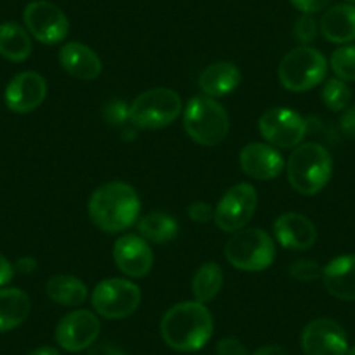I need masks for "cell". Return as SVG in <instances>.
<instances>
[{"mask_svg": "<svg viewBox=\"0 0 355 355\" xmlns=\"http://www.w3.org/2000/svg\"><path fill=\"white\" fill-rule=\"evenodd\" d=\"M213 315L204 303L183 302L171 306L160 320V334L176 352H197L213 336Z\"/></svg>", "mask_w": 355, "mask_h": 355, "instance_id": "6da1fadb", "label": "cell"}, {"mask_svg": "<svg viewBox=\"0 0 355 355\" xmlns=\"http://www.w3.org/2000/svg\"><path fill=\"white\" fill-rule=\"evenodd\" d=\"M89 218L100 230L119 234L138 221L141 200L131 185L108 182L98 187L89 199Z\"/></svg>", "mask_w": 355, "mask_h": 355, "instance_id": "7a4b0ae2", "label": "cell"}, {"mask_svg": "<svg viewBox=\"0 0 355 355\" xmlns=\"http://www.w3.org/2000/svg\"><path fill=\"white\" fill-rule=\"evenodd\" d=\"M288 182L302 196H315L329 183L333 174L331 153L319 143L298 145L286 162Z\"/></svg>", "mask_w": 355, "mask_h": 355, "instance_id": "3957f363", "label": "cell"}, {"mask_svg": "<svg viewBox=\"0 0 355 355\" xmlns=\"http://www.w3.org/2000/svg\"><path fill=\"white\" fill-rule=\"evenodd\" d=\"M183 128L196 143L204 146L220 145L230 131V119L223 105L214 98L197 96L187 103Z\"/></svg>", "mask_w": 355, "mask_h": 355, "instance_id": "277c9868", "label": "cell"}, {"mask_svg": "<svg viewBox=\"0 0 355 355\" xmlns=\"http://www.w3.org/2000/svg\"><path fill=\"white\" fill-rule=\"evenodd\" d=\"M225 258L239 270H266L275 259V242L261 228H242L225 245Z\"/></svg>", "mask_w": 355, "mask_h": 355, "instance_id": "5b68a950", "label": "cell"}, {"mask_svg": "<svg viewBox=\"0 0 355 355\" xmlns=\"http://www.w3.org/2000/svg\"><path fill=\"white\" fill-rule=\"evenodd\" d=\"M277 73L279 80L288 91L303 93L317 87L326 78L327 60L320 51L300 46L282 58Z\"/></svg>", "mask_w": 355, "mask_h": 355, "instance_id": "8992f818", "label": "cell"}, {"mask_svg": "<svg viewBox=\"0 0 355 355\" xmlns=\"http://www.w3.org/2000/svg\"><path fill=\"white\" fill-rule=\"evenodd\" d=\"M182 98L167 87H153L139 94L129 107V121L139 129H162L182 114Z\"/></svg>", "mask_w": 355, "mask_h": 355, "instance_id": "52a82bcc", "label": "cell"}, {"mask_svg": "<svg viewBox=\"0 0 355 355\" xmlns=\"http://www.w3.org/2000/svg\"><path fill=\"white\" fill-rule=\"evenodd\" d=\"M91 303L94 312L105 319H125L138 310L141 291L128 279H107L94 288Z\"/></svg>", "mask_w": 355, "mask_h": 355, "instance_id": "ba28073f", "label": "cell"}, {"mask_svg": "<svg viewBox=\"0 0 355 355\" xmlns=\"http://www.w3.org/2000/svg\"><path fill=\"white\" fill-rule=\"evenodd\" d=\"M258 206V193L249 183H237L225 192L214 207V223L227 234H235L248 227Z\"/></svg>", "mask_w": 355, "mask_h": 355, "instance_id": "9c48e42d", "label": "cell"}, {"mask_svg": "<svg viewBox=\"0 0 355 355\" xmlns=\"http://www.w3.org/2000/svg\"><path fill=\"white\" fill-rule=\"evenodd\" d=\"M258 129L268 145L275 148H296L306 135V122L295 110L275 107L259 117Z\"/></svg>", "mask_w": 355, "mask_h": 355, "instance_id": "30bf717a", "label": "cell"}, {"mask_svg": "<svg viewBox=\"0 0 355 355\" xmlns=\"http://www.w3.org/2000/svg\"><path fill=\"white\" fill-rule=\"evenodd\" d=\"M23 21L33 39L47 46L63 42L70 30L67 15L56 4L47 0L30 2L23 11Z\"/></svg>", "mask_w": 355, "mask_h": 355, "instance_id": "8fae6325", "label": "cell"}, {"mask_svg": "<svg viewBox=\"0 0 355 355\" xmlns=\"http://www.w3.org/2000/svg\"><path fill=\"white\" fill-rule=\"evenodd\" d=\"M100 319L89 310H73L56 326V341L63 350L82 352L94 345L100 334Z\"/></svg>", "mask_w": 355, "mask_h": 355, "instance_id": "7c38bea8", "label": "cell"}, {"mask_svg": "<svg viewBox=\"0 0 355 355\" xmlns=\"http://www.w3.org/2000/svg\"><path fill=\"white\" fill-rule=\"evenodd\" d=\"M302 350L305 355H347V333L336 320L315 319L303 329Z\"/></svg>", "mask_w": 355, "mask_h": 355, "instance_id": "4fadbf2b", "label": "cell"}, {"mask_svg": "<svg viewBox=\"0 0 355 355\" xmlns=\"http://www.w3.org/2000/svg\"><path fill=\"white\" fill-rule=\"evenodd\" d=\"M114 259L119 270L132 279L145 277L153 266L152 248L136 234H125L115 241Z\"/></svg>", "mask_w": 355, "mask_h": 355, "instance_id": "5bb4252c", "label": "cell"}, {"mask_svg": "<svg viewBox=\"0 0 355 355\" xmlns=\"http://www.w3.org/2000/svg\"><path fill=\"white\" fill-rule=\"evenodd\" d=\"M47 94L46 78L37 71H21L6 87V105L15 114H30L44 103Z\"/></svg>", "mask_w": 355, "mask_h": 355, "instance_id": "9a60e30c", "label": "cell"}, {"mask_svg": "<svg viewBox=\"0 0 355 355\" xmlns=\"http://www.w3.org/2000/svg\"><path fill=\"white\" fill-rule=\"evenodd\" d=\"M241 167L249 178L258 182H270L281 176L286 162L275 146L265 143H249L242 148Z\"/></svg>", "mask_w": 355, "mask_h": 355, "instance_id": "2e32d148", "label": "cell"}, {"mask_svg": "<svg viewBox=\"0 0 355 355\" xmlns=\"http://www.w3.org/2000/svg\"><path fill=\"white\" fill-rule=\"evenodd\" d=\"M274 234L279 244L291 251H306L317 241V228L300 213H284L275 220Z\"/></svg>", "mask_w": 355, "mask_h": 355, "instance_id": "e0dca14e", "label": "cell"}, {"mask_svg": "<svg viewBox=\"0 0 355 355\" xmlns=\"http://www.w3.org/2000/svg\"><path fill=\"white\" fill-rule=\"evenodd\" d=\"M60 64L68 75L78 80H94L101 75L100 56L85 44L68 42L60 51Z\"/></svg>", "mask_w": 355, "mask_h": 355, "instance_id": "ac0fdd59", "label": "cell"}, {"mask_svg": "<svg viewBox=\"0 0 355 355\" xmlns=\"http://www.w3.org/2000/svg\"><path fill=\"white\" fill-rule=\"evenodd\" d=\"M322 281L331 296L343 302H355V254L331 259L324 266Z\"/></svg>", "mask_w": 355, "mask_h": 355, "instance_id": "d6986e66", "label": "cell"}, {"mask_svg": "<svg viewBox=\"0 0 355 355\" xmlns=\"http://www.w3.org/2000/svg\"><path fill=\"white\" fill-rule=\"evenodd\" d=\"M239 84H241V71L228 61L209 64L199 77L200 91L209 98L228 96L232 91L237 89Z\"/></svg>", "mask_w": 355, "mask_h": 355, "instance_id": "ffe728a7", "label": "cell"}, {"mask_svg": "<svg viewBox=\"0 0 355 355\" xmlns=\"http://www.w3.org/2000/svg\"><path fill=\"white\" fill-rule=\"evenodd\" d=\"M320 33L333 44H348L355 40V6L338 4L324 12Z\"/></svg>", "mask_w": 355, "mask_h": 355, "instance_id": "44dd1931", "label": "cell"}, {"mask_svg": "<svg viewBox=\"0 0 355 355\" xmlns=\"http://www.w3.org/2000/svg\"><path fill=\"white\" fill-rule=\"evenodd\" d=\"M28 295L16 288H0V333L16 329L30 315Z\"/></svg>", "mask_w": 355, "mask_h": 355, "instance_id": "7402d4cb", "label": "cell"}, {"mask_svg": "<svg viewBox=\"0 0 355 355\" xmlns=\"http://www.w3.org/2000/svg\"><path fill=\"white\" fill-rule=\"evenodd\" d=\"M32 39L21 25L6 21L0 25V56L12 63H21L32 54Z\"/></svg>", "mask_w": 355, "mask_h": 355, "instance_id": "603a6c76", "label": "cell"}, {"mask_svg": "<svg viewBox=\"0 0 355 355\" xmlns=\"http://www.w3.org/2000/svg\"><path fill=\"white\" fill-rule=\"evenodd\" d=\"M46 293L54 303L63 306H78L87 300V286L73 275H54L47 281Z\"/></svg>", "mask_w": 355, "mask_h": 355, "instance_id": "cb8c5ba5", "label": "cell"}, {"mask_svg": "<svg viewBox=\"0 0 355 355\" xmlns=\"http://www.w3.org/2000/svg\"><path fill=\"white\" fill-rule=\"evenodd\" d=\"M178 232H180V225L176 223V220L162 211H153L138 220V234L146 242H153V244L173 241Z\"/></svg>", "mask_w": 355, "mask_h": 355, "instance_id": "d4e9b609", "label": "cell"}, {"mask_svg": "<svg viewBox=\"0 0 355 355\" xmlns=\"http://www.w3.org/2000/svg\"><path fill=\"white\" fill-rule=\"evenodd\" d=\"M223 286V270L218 263L209 261L200 266L197 274L193 275L192 291L196 302L207 303L216 298Z\"/></svg>", "mask_w": 355, "mask_h": 355, "instance_id": "484cf974", "label": "cell"}, {"mask_svg": "<svg viewBox=\"0 0 355 355\" xmlns=\"http://www.w3.org/2000/svg\"><path fill=\"white\" fill-rule=\"evenodd\" d=\"M352 93L348 89L347 82L340 80V78H329L324 84L322 89V101L329 110L341 112L350 105Z\"/></svg>", "mask_w": 355, "mask_h": 355, "instance_id": "4316f807", "label": "cell"}, {"mask_svg": "<svg viewBox=\"0 0 355 355\" xmlns=\"http://www.w3.org/2000/svg\"><path fill=\"white\" fill-rule=\"evenodd\" d=\"M331 70L343 82H355V46L338 47L331 54Z\"/></svg>", "mask_w": 355, "mask_h": 355, "instance_id": "83f0119b", "label": "cell"}, {"mask_svg": "<svg viewBox=\"0 0 355 355\" xmlns=\"http://www.w3.org/2000/svg\"><path fill=\"white\" fill-rule=\"evenodd\" d=\"M322 266L313 259H296L289 266V275L300 282H313L322 277Z\"/></svg>", "mask_w": 355, "mask_h": 355, "instance_id": "f1b7e54d", "label": "cell"}, {"mask_svg": "<svg viewBox=\"0 0 355 355\" xmlns=\"http://www.w3.org/2000/svg\"><path fill=\"white\" fill-rule=\"evenodd\" d=\"M317 33H319V28H317V21L312 18V15H303L302 18L296 21L295 37L298 42L303 44V46L313 42Z\"/></svg>", "mask_w": 355, "mask_h": 355, "instance_id": "f546056e", "label": "cell"}, {"mask_svg": "<svg viewBox=\"0 0 355 355\" xmlns=\"http://www.w3.org/2000/svg\"><path fill=\"white\" fill-rule=\"evenodd\" d=\"M105 117L114 125L124 124L125 121H129V107L124 101H112L105 110Z\"/></svg>", "mask_w": 355, "mask_h": 355, "instance_id": "4dcf8cb0", "label": "cell"}, {"mask_svg": "<svg viewBox=\"0 0 355 355\" xmlns=\"http://www.w3.org/2000/svg\"><path fill=\"white\" fill-rule=\"evenodd\" d=\"M189 216L196 223H207V221L214 220V209L211 204L204 202V200H197V202L189 206Z\"/></svg>", "mask_w": 355, "mask_h": 355, "instance_id": "1f68e13d", "label": "cell"}, {"mask_svg": "<svg viewBox=\"0 0 355 355\" xmlns=\"http://www.w3.org/2000/svg\"><path fill=\"white\" fill-rule=\"evenodd\" d=\"M216 354L218 355H249L248 348L237 338H223V340L218 341L216 345Z\"/></svg>", "mask_w": 355, "mask_h": 355, "instance_id": "d6a6232c", "label": "cell"}, {"mask_svg": "<svg viewBox=\"0 0 355 355\" xmlns=\"http://www.w3.org/2000/svg\"><path fill=\"white\" fill-rule=\"evenodd\" d=\"M291 4L303 15H315L324 11L331 4V0H291Z\"/></svg>", "mask_w": 355, "mask_h": 355, "instance_id": "836d02e7", "label": "cell"}, {"mask_svg": "<svg viewBox=\"0 0 355 355\" xmlns=\"http://www.w3.org/2000/svg\"><path fill=\"white\" fill-rule=\"evenodd\" d=\"M15 272V265L0 252V288H4L6 284H9L12 281Z\"/></svg>", "mask_w": 355, "mask_h": 355, "instance_id": "e575fe53", "label": "cell"}, {"mask_svg": "<svg viewBox=\"0 0 355 355\" xmlns=\"http://www.w3.org/2000/svg\"><path fill=\"white\" fill-rule=\"evenodd\" d=\"M340 125L341 131H343L345 135L355 139V107L348 108V110L345 112L343 117H341L340 121Z\"/></svg>", "mask_w": 355, "mask_h": 355, "instance_id": "d590c367", "label": "cell"}, {"mask_svg": "<svg viewBox=\"0 0 355 355\" xmlns=\"http://www.w3.org/2000/svg\"><path fill=\"white\" fill-rule=\"evenodd\" d=\"M15 270L25 275L32 274V272L37 270L35 258H32V256H23V258H19L18 261L15 263Z\"/></svg>", "mask_w": 355, "mask_h": 355, "instance_id": "8d00e7d4", "label": "cell"}, {"mask_svg": "<svg viewBox=\"0 0 355 355\" xmlns=\"http://www.w3.org/2000/svg\"><path fill=\"white\" fill-rule=\"evenodd\" d=\"M89 355H124L117 347L108 343H101L89 350Z\"/></svg>", "mask_w": 355, "mask_h": 355, "instance_id": "74e56055", "label": "cell"}, {"mask_svg": "<svg viewBox=\"0 0 355 355\" xmlns=\"http://www.w3.org/2000/svg\"><path fill=\"white\" fill-rule=\"evenodd\" d=\"M251 355H289V352L284 347H279V345H266V347L252 352Z\"/></svg>", "mask_w": 355, "mask_h": 355, "instance_id": "f35d334b", "label": "cell"}, {"mask_svg": "<svg viewBox=\"0 0 355 355\" xmlns=\"http://www.w3.org/2000/svg\"><path fill=\"white\" fill-rule=\"evenodd\" d=\"M26 355H60V352H58L54 347H39L35 348V350L28 352Z\"/></svg>", "mask_w": 355, "mask_h": 355, "instance_id": "ab89813d", "label": "cell"}, {"mask_svg": "<svg viewBox=\"0 0 355 355\" xmlns=\"http://www.w3.org/2000/svg\"><path fill=\"white\" fill-rule=\"evenodd\" d=\"M347 355H355V347H352V348H348V352H347Z\"/></svg>", "mask_w": 355, "mask_h": 355, "instance_id": "60d3db41", "label": "cell"}, {"mask_svg": "<svg viewBox=\"0 0 355 355\" xmlns=\"http://www.w3.org/2000/svg\"><path fill=\"white\" fill-rule=\"evenodd\" d=\"M348 2H352V4H355V0H348Z\"/></svg>", "mask_w": 355, "mask_h": 355, "instance_id": "b9f144b4", "label": "cell"}]
</instances>
